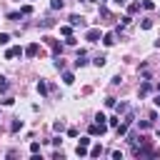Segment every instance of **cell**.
<instances>
[{"instance_id": "603a6c76", "label": "cell", "mask_w": 160, "mask_h": 160, "mask_svg": "<svg viewBox=\"0 0 160 160\" xmlns=\"http://www.w3.org/2000/svg\"><path fill=\"white\" fill-rule=\"evenodd\" d=\"M78 145H83V148H88V145H90V138H80V143H78Z\"/></svg>"}, {"instance_id": "6da1fadb", "label": "cell", "mask_w": 160, "mask_h": 160, "mask_svg": "<svg viewBox=\"0 0 160 160\" xmlns=\"http://www.w3.org/2000/svg\"><path fill=\"white\" fill-rule=\"evenodd\" d=\"M105 130H108V125L103 123V120H100V123H93V125H90V135H103Z\"/></svg>"}, {"instance_id": "30bf717a", "label": "cell", "mask_w": 160, "mask_h": 160, "mask_svg": "<svg viewBox=\"0 0 160 160\" xmlns=\"http://www.w3.org/2000/svg\"><path fill=\"white\" fill-rule=\"evenodd\" d=\"M90 155H93V158H100V155H103V148H100V145H95V148L90 150Z\"/></svg>"}, {"instance_id": "2e32d148", "label": "cell", "mask_w": 160, "mask_h": 160, "mask_svg": "<svg viewBox=\"0 0 160 160\" xmlns=\"http://www.w3.org/2000/svg\"><path fill=\"white\" fill-rule=\"evenodd\" d=\"M75 153H78L80 158H85V155H88V148H83V145H78V148H75Z\"/></svg>"}, {"instance_id": "5b68a950", "label": "cell", "mask_w": 160, "mask_h": 160, "mask_svg": "<svg viewBox=\"0 0 160 160\" xmlns=\"http://www.w3.org/2000/svg\"><path fill=\"white\" fill-rule=\"evenodd\" d=\"M85 40H88V43H98V40H100V30H95V28L88 30L85 33Z\"/></svg>"}, {"instance_id": "d6986e66", "label": "cell", "mask_w": 160, "mask_h": 160, "mask_svg": "<svg viewBox=\"0 0 160 160\" xmlns=\"http://www.w3.org/2000/svg\"><path fill=\"white\" fill-rule=\"evenodd\" d=\"M50 8H53V10H60V8H63V0H53Z\"/></svg>"}, {"instance_id": "ffe728a7", "label": "cell", "mask_w": 160, "mask_h": 160, "mask_svg": "<svg viewBox=\"0 0 160 160\" xmlns=\"http://www.w3.org/2000/svg\"><path fill=\"white\" fill-rule=\"evenodd\" d=\"M140 10V3H130V8H128V13H138Z\"/></svg>"}, {"instance_id": "cb8c5ba5", "label": "cell", "mask_w": 160, "mask_h": 160, "mask_svg": "<svg viewBox=\"0 0 160 160\" xmlns=\"http://www.w3.org/2000/svg\"><path fill=\"white\" fill-rule=\"evenodd\" d=\"M155 105H158V108H160V95H158V98H155Z\"/></svg>"}, {"instance_id": "e0dca14e", "label": "cell", "mask_w": 160, "mask_h": 160, "mask_svg": "<svg viewBox=\"0 0 160 160\" xmlns=\"http://www.w3.org/2000/svg\"><path fill=\"white\" fill-rule=\"evenodd\" d=\"M150 93V83H143V85H140V95H148Z\"/></svg>"}, {"instance_id": "44dd1931", "label": "cell", "mask_w": 160, "mask_h": 160, "mask_svg": "<svg viewBox=\"0 0 160 160\" xmlns=\"http://www.w3.org/2000/svg\"><path fill=\"white\" fill-rule=\"evenodd\" d=\"M140 28H143V30H150V28H153V23H150V20H143V23H140Z\"/></svg>"}, {"instance_id": "52a82bcc", "label": "cell", "mask_w": 160, "mask_h": 160, "mask_svg": "<svg viewBox=\"0 0 160 160\" xmlns=\"http://www.w3.org/2000/svg\"><path fill=\"white\" fill-rule=\"evenodd\" d=\"M103 43H105L108 48H110V45H115V33H108V35L103 38Z\"/></svg>"}, {"instance_id": "7c38bea8", "label": "cell", "mask_w": 160, "mask_h": 160, "mask_svg": "<svg viewBox=\"0 0 160 160\" xmlns=\"http://www.w3.org/2000/svg\"><path fill=\"white\" fill-rule=\"evenodd\" d=\"M0 93H8V80L0 75Z\"/></svg>"}, {"instance_id": "277c9868", "label": "cell", "mask_w": 160, "mask_h": 160, "mask_svg": "<svg viewBox=\"0 0 160 160\" xmlns=\"http://www.w3.org/2000/svg\"><path fill=\"white\" fill-rule=\"evenodd\" d=\"M23 53H25L23 48H20V45H15V48H10V50L5 53V58H8V60H13V58H20V55H23Z\"/></svg>"}, {"instance_id": "ac0fdd59", "label": "cell", "mask_w": 160, "mask_h": 160, "mask_svg": "<svg viewBox=\"0 0 160 160\" xmlns=\"http://www.w3.org/2000/svg\"><path fill=\"white\" fill-rule=\"evenodd\" d=\"M10 43V35H5V33H0V45H8Z\"/></svg>"}, {"instance_id": "8fae6325", "label": "cell", "mask_w": 160, "mask_h": 160, "mask_svg": "<svg viewBox=\"0 0 160 160\" xmlns=\"http://www.w3.org/2000/svg\"><path fill=\"white\" fill-rule=\"evenodd\" d=\"M93 63H95V65H98V68H103V65H105V55H98V58H95V60H93Z\"/></svg>"}, {"instance_id": "9c48e42d", "label": "cell", "mask_w": 160, "mask_h": 160, "mask_svg": "<svg viewBox=\"0 0 160 160\" xmlns=\"http://www.w3.org/2000/svg\"><path fill=\"white\" fill-rule=\"evenodd\" d=\"M63 83H65V85H73V83H75L73 73H63Z\"/></svg>"}, {"instance_id": "8992f818", "label": "cell", "mask_w": 160, "mask_h": 160, "mask_svg": "<svg viewBox=\"0 0 160 160\" xmlns=\"http://www.w3.org/2000/svg\"><path fill=\"white\" fill-rule=\"evenodd\" d=\"M70 25H80V28H83V25H85L83 15H70Z\"/></svg>"}, {"instance_id": "3957f363", "label": "cell", "mask_w": 160, "mask_h": 160, "mask_svg": "<svg viewBox=\"0 0 160 160\" xmlns=\"http://www.w3.org/2000/svg\"><path fill=\"white\" fill-rule=\"evenodd\" d=\"M43 40H45V43H48V45L53 48V53H55V55H58V53H63V45H60L55 38H43Z\"/></svg>"}, {"instance_id": "ba28073f", "label": "cell", "mask_w": 160, "mask_h": 160, "mask_svg": "<svg viewBox=\"0 0 160 160\" xmlns=\"http://www.w3.org/2000/svg\"><path fill=\"white\" fill-rule=\"evenodd\" d=\"M85 63H88V60H85V53H80V55L75 58V68H83Z\"/></svg>"}, {"instance_id": "5bb4252c", "label": "cell", "mask_w": 160, "mask_h": 160, "mask_svg": "<svg viewBox=\"0 0 160 160\" xmlns=\"http://www.w3.org/2000/svg\"><path fill=\"white\" fill-rule=\"evenodd\" d=\"M38 93H40V95H45V93H48V85L43 83V80H40V83H38Z\"/></svg>"}, {"instance_id": "4fadbf2b", "label": "cell", "mask_w": 160, "mask_h": 160, "mask_svg": "<svg viewBox=\"0 0 160 160\" xmlns=\"http://www.w3.org/2000/svg\"><path fill=\"white\" fill-rule=\"evenodd\" d=\"M55 68H58V70H63V68H65V60H63V58H60V55L55 58Z\"/></svg>"}, {"instance_id": "7a4b0ae2", "label": "cell", "mask_w": 160, "mask_h": 160, "mask_svg": "<svg viewBox=\"0 0 160 160\" xmlns=\"http://www.w3.org/2000/svg\"><path fill=\"white\" fill-rule=\"evenodd\" d=\"M40 53H43V50H40V45H38V43H33V45H28V48H25V55H28V58H38Z\"/></svg>"}, {"instance_id": "9a60e30c", "label": "cell", "mask_w": 160, "mask_h": 160, "mask_svg": "<svg viewBox=\"0 0 160 160\" xmlns=\"http://www.w3.org/2000/svg\"><path fill=\"white\" fill-rule=\"evenodd\" d=\"M20 128H23V120H15V123H13V125H10V130H13V133H18V130H20Z\"/></svg>"}, {"instance_id": "7402d4cb", "label": "cell", "mask_w": 160, "mask_h": 160, "mask_svg": "<svg viewBox=\"0 0 160 160\" xmlns=\"http://www.w3.org/2000/svg\"><path fill=\"white\" fill-rule=\"evenodd\" d=\"M30 13H33V8H30V5H25V8H20V15H30Z\"/></svg>"}]
</instances>
